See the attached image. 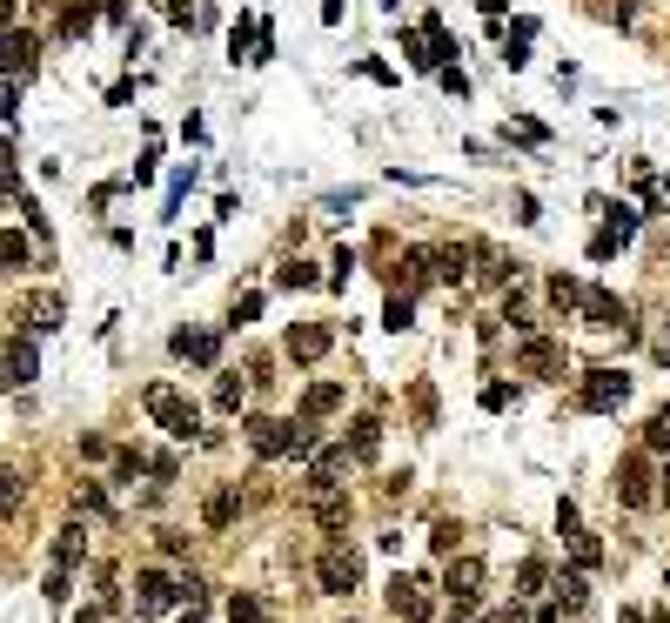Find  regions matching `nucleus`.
I'll use <instances>...</instances> for the list:
<instances>
[{
  "label": "nucleus",
  "mask_w": 670,
  "mask_h": 623,
  "mask_svg": "<svg viewBox=\"0 0 670 623\" xmlns=\"http://www.w3.org/2000/svg\"><path fill=\"white\" fill-rule=\"evenodd\" d=\"M141 402H148V416H155L175 443H201V436H208L201 416H195V402L181 396V389H168V382H148V396H141Z\"/></svg>",
  "instance_id": "1"
},
{
  "label": "nucleus",
  "mask_w": 670,
  "mask_h": 623,
  "mask_svg": "<svg viewBox=\"0 0 670 623\" xmlns=\"http://www.w3.org/2000/svg\"><path fill=\"white\" fill-rule=\"evenodd\" d=\"M315 583H322L329 597H349V590L362 583V557L349 550V543H329V550L315 557Z\"/></svg>",
  "instance_id": "2"
},
{
  "label": "nucleus",
  "mask_w": 670,
  "mask_h": 623,
  "mask_svg": "<svg viewBox=\"0 0 670 623\" xmlns=\"http://www.w3.org/2000/svg\"><path fill=\"white\" fill-rule=\"evenodd\" d=\"M577 402L590 409V416H610V409H624L630 402V376H617V369H583Z\"/></svg>",
  "instance_id": "3"
},
{
  "label": "nucleus",
  "mask_w": 670,
  "mask_h": 623,
  "mask_svg": "<svg viewBox=\"0 0 670 623\" xmlns=\"http://www.w3.org/2000/svg\"><path fill=\"white\" fill-rule=\"evenodd\" d=\"M657 476H650V463L644 456H624V463H617V503H624V510H650V503H657Z\"/></svg>",
  "instance_id": "4"
},
{
  "label": "nucleus",
  "mask_w": 670,
  "mask_h": 623,
  "mask_svg": "<svg viewBox=\"0 0 670 623\" xmlns=\"http://www.w3.org/2000/svg\"><path fill=\"white\" fill-rule=\"evenodd\" d=\"M443 590H449V603H456V617L476 610V597H483V557H449Z\"/></svg>",
  "instance_id": "5"
},
{
  "label": "nucleus",
  "mask_w": 670,
  "mask_h": 623,
  "mask_svg": "<svg viewBox=\"0 0 670 623\" xmlns=\"http://www.w3.org/2000/svg\"><path fill=\"white\" fill-rule=\"evenodd\" d=\"M248 429V443H255V456H295V443H302V423H275V416H255Z\"/></svg>",
  "instance_id": "6"
},
{
  "label": "nucleus",
  "mask_w": 670,
  "mask_h": 623,
  "mask_svg": "<svg viewBox=\"0 0 670 623\" xmlns=\"http://www.w3.org/2000/svg\"><path fill=\"white\" fill-rule=\"evenodd\" d=\"M175 603H181L175 577H161V570H141V577H134V610H141V617H161V610H175Z\"/></svg>",
  "instance_id": "7"
},
{
  "label": "nucleus",
  "mask_w": 670,
  "mask_h": 623,
  "mask_svg": "<svg viewBox=\"0 0 670 623\" xmlns=\"http://www.w3.org/2000/svg\"><path fill=\"white\" fill-rule=\"evenodd\" d=\"M523 369L543 382H563V342H550V335H523Z\"/></svg>",
  "instance_id": "8"
},
{
  "label": "nucleus",
  "mask_w": 670,
  "mask_h": 623,
  "mask_svg": "<svg viewBox=\"0 0 670 623\" xmlns=\"http://www.w3.org/2000/svg\"><path fill=\"white\" fill-rule=\"evenodd\" d=\"M583 322H590V329H624L630 335V309L610 289H583Z\"/></svg>",
  "instance_id": "9"
},
{
  "label": "nucleus",
  "mask_w": 670,
  "mask_h": 623,
  "mask_svg": "<svg viewBox=\"0 0 670 623\" xmlns=\"http://www.w3.org/2000/svg\"><path fill=\"white\" fill-rule=\"evenodd\" d=\"M349 463H356V449H349V443L322 449V456H315V463H309V496H315V490H335V483L349 476Z\"/></svg>",
  "instance_id": "10"
},
{
  "label": "nucleus",
  "mask_w": 670,
  "mask_h": 623,
  "mask_svg": "<svg viewBox=\"0 0 670 623\" xmlns=\"http://www.w3.org/2000/svg\"><path fill=\"white\" fill-rule=\"evenodd\" d=\"M329 342H335V335H329V322H295L282 349H289L295 362H322V356H329Z\"/></svg>",
  "instance_id": "11"
},
{
  "label": "nucleus",
  "mask_w": 670,
  "mask_h": 623,
  "mask_svg": "<svg viewBox=\"0 0 670 623\" xmlns=\"http://www.w3.org/2000/svg\"><path fill=\"white\" fill-rule=\"evenodd\" d=\"M389 610H396L402 623H429V603H423V583H416V577H402V570H396V577H389Z\"/></svg>",
  "instance_id": "12"
},
{
  "label": "nucleus",
  "mask_w": 670,
  "mask_h": 623,
  "mask_svg": "<svg viewBox=\"0 0 670 623\" xmlns=\"http://www.w3.org/2000/svg\"><path fill=\"white\" fill-rule=\"evenodd\" d=\"M175 356H181V362H195V369H215L222 342H215L208 329H181V335H175Z\"/></svg>",
  "instance_id": "13"
},
{
  "label": "nucleus",
  "mask_w": 670,
  "mask_h": 623,
  "mask_svg": "<svg viewBox=\"0 0 670 623\" xmlns=\"http://www.w3.org/2000/svg\"><path fill=\"white\" fill-rule=\"evenodd\" d=\"M235 516H242V490H235V483L208 490V503H201V523H208V530H228Z\"/></svg>",
  "instance_id": "14"
},
{
  "label": "nucleus",
  "mask_w": 670,
  "mask_h": 623,
  "mask_svg": "<svg viewBox=\"0 0 670 623\" xmlns=\"http://www.w3.org/2000/svg\"><path fill=\"white\" fill-rule=\"evenodd\" d=\"M309 516L322 523V530H349V496H342V490H315L309 496Z\"/></svg>",
  "instance_id": "15"
},
{
  "label": "nucleus",
  "mask_w": 670,
  "mask_h": 623,
  "mask_svg": "<svg viewBox=\"0 0 670 623\" xmlns=\"http://www.w3.org/2000/svg\"><path fill=\"white\" fill-rule=\"evenodd\" d=\"M34 376H41V356H34L21 335H14V342H7V382H14V389H27Z\"/></svg>",
  "instance_id": "16"
},
{
  "label": "nucleus",
  "mask_w": 670,
  "mask_h": 623,
  "mask_svg": "<svg viewBox=\"0 0 670 623\" xmlns=\"http://www.w3.org/2000/svg\"><path fill=\"white\" fill-rule=\"evenodd\" d=\"M349 449H356V463H376V449H382V423L376 416H356V423H349Z\"/></svg>",
  "instance_id": "17"
},
{
  "label": "nucleus",
  "mask_w": 670,
  "mask_h": 623,
  "mask_svg": "<svg viewBox=\"0 0 670 623\" xmlns=\"http://www.w3.org/2000/svg\"><path fill=\"white\" fill-rule=\"evenodd\" d=\"M342 409V382H309V396H302V416H335Z\"/></svg>",
  "instance_id": "18"
},
{
  "label": "nucleus",
  "mask_w": 670,
  "mask_h": 623,
  "mask_svg": "<svg viewBox=\"0 0 670 623\" xmlns=\"http://www.w3.org/2000/svg\"><path fill=\"white\" fill-rule=\"evenodd\" d=\"M583 603H590V583H583V570H563V577H557V610H563V617H577Z\"/></svg>",
  "instance_id": "19"
},
{
  "label": "nucleus",
  "mask_w": 670,
  "mask_h": 623,
  "mask_svg": "<svg viewBox=\"0 0 670 623\" xmlns=\"http://www.w3.org/2000/svg\"><path fill=\"white\" fill-rule=\"evenodd\" d=\"M469 255H476V248H469V242H449V248H436V275H443V282H463Z\"/></svg>",
  "instance_id": "20"
},
{
  "label": "nucleus",
  "mask_w": 670,
  "mask_h": 623,
  "mask_svg": "<svg viewBox=\"0 0 670 623\" xmlns=\"http://www.w3.org/2000/svg\"><path fill=\"white\" fill-rule=\"evenodd\" d=\"M7 67H14V74H34V34L7 27Z\"/></svg>",
  "instance_id": "21"
},
{
  "label": "nucleus",
  "mask_w": 670,
  "mask_h": 623,
  "mask_svg": "<svg viewBox=\"0 0 670 623\" xmlns=\"http://www.w3.org/2000/svg\"><path fill=\"white\" fill-rule=\"evenodd\" d=\"M27 315H34V329H41V335H54V329H61V295H34Z\"/></svg>",
  "instance_id": "22"
},
{
  "label": "nucleus",
  "mask_w": 670,
  "mask_h": 623,
  "mask_svg": "<svg viewBox=\"0 0 670 623\" xmlns=\"http://www.w3.org/2000/svg\"><path fill=\"white\" fill-rule=\"evenodd\" d=\"M570 557H577V570H597V563H603V543L590 530H570Z\"/></svg>",
  "instance_id": "23"
},
{
  "label": "nucleus",
  "mask_w": 670,
  "mask_h": 623,
  "mask_svg": "<svg viewBox=\"0 0 670 623\" xmlns=\"http://www.w3.org/2000/svg\"><path fill=\"white\" fill-rule=\"evenodd\" d=\"M74 563H81V530L67 523V530L54 536V570H74Z\"/></svg>",
  "instance_id": "24"
},
{
  "label": "nucleus",
  "mask_w": 670,
  "mask_h": 623,
  "mask_svg": "<svg viewBox=\"0 0 670 623\" xmlns=\"http://www.w3.org/2000/svg\"><path fill=\"white\" fill-rule=\"evenodd\" d=\"M550 302L557 309H583V282L577 275H550Z\"/></svg>",
  "instance_id": "25"
},
{
  "label": "nucleus",
  "mask_w": 670,
  "mask_h": 623,
  "mask_svg": "<svg viewBox=\"0 0 670 623\" xmlns=\"http://www.w3.org/2000/svg\"><path fill=\"white\" fill-rule=\"evenodd\" d=\"M409 315H416V309H409V289H396V295H389V302H382V329H409Z\"/></svg>",
  "instance_id": "26"
},
{
  "label": "nucleus",
  "mask_w": 670,
  "mask_h": 623,
  "mask_svg": "<svg viewBox=\"0 0 670 623\" xmlns=\"http://www.w3.org/2000/svg\"><path fill=\"white\" fill-rule=\"evenodd\" d=\"M644 449H670V402H664V409H650V423H644Z\"/></svg>",
  "instance_id": "27"
},
{
  "label": "nucleus",
  "mask_w": 670,
  "mask_h": 623,
  "mask_svg": "<svg viewBox=\"0 0 670 623\" xmlns=\"http://www.w3.org/2000/svg\"><path fill=\"white\" fill-rule=\"evenodd\" d=\"M315 282H322V275H315L309 262H289L282 275H275V289H315Z\"/></svg>",
  "instance_id": "28"
},
{
  "label": "nucleus",
  "mask_w": 670,
  "mask_h": 623,
  "mask_svg": "<svg viewBox=\"0 0 670 623\" xmlns=\"http://www.w3.org/2000/svg\"><path fill=\"white\" fill-rule=\"evenodd\" d=\"M141 469H155L148 456H141V449H114V476H121V483H134Z\"/></svg>",
  "instance_id": "29"
},
{
  "label": "nucleus",
  "mask_w": 670,
  "mask_h": 623,
  "mask_svg": "<svg viewBox=\"0 0 670 623\" xmlns=\"http://www.w3.org/2000/svg\"><path fill=\"white\" fill-rule=\"evenodd\" d=\"M215 409H228V416L242 409V376H215Z\"/></svg>",
  "instance_id": "30"
},
{
  "label": "nucleus",
  "mask_w": 670,
  "mask_h": 623,
  "mask_svg": "<svg viewBox=\"0 0 670 623\" xmlns=\"http://www.w3.org/2000/svg\"><path fill=\"white\" fill-rule=\"evenodd\" d=\"M516 583H523V597H536V590L550 583V563H543V557H530L523 570H516Z\"/></svg>",
  "instance_id": "31"
},
{
  "label": "nucleus",
  "mask_w": 670,
  "mask_h": 623,
  "mask_svg": "<svg viewBox=\"0 0 670 623\" xmlns=\"http://www.w3.org/2000/svg\"><path fill=\"white\" fill-rule=\"evenodd\" d=\"M74 510H88V516H108V496H101V483H81V490H74Z\"/></svg>",
  "instance_id": "32"
},
{
  "label": "nucleus",
  "mask_w": 670,
  "mask_h": 623,
  "mask_svg": "<svg viewBox=\"0 0 670 623\" xmlns=\"http://www.w3.org/2000/svg\"><path fill=\"white\" fill-rule=\"evenodd\" d=\"M0 255H7V268H14V275L27 268V242H21V228H7V242H0Z\"/></svg>",
  "instance_id": "33"
},
{
  "label": "nucleus",
  "mask_w": 670,
  "mask_h": 623,
  "mask_svg": "<svg viewBox=\"0 0 670 623\" xmlns=\"http://www.w3.org/2000/svg\"><path fill=\"white\" fill-rule=\"evenodd\" d=\"M456 536H463V530H456V523H449V516H443V523L429 530V550H436V557H449V550H456Z\"/></svg>",
  "instance_id": "34"
},
{
  "label": "nucleus",
  "mask_w": 670,
  "mask_h": 623,
  "mask_svg": "<svg viewBox=\"0 0 670 623\" xmlns=\"http://www.w3.org/2000/svg\"><path fill=\"white\" fill-rule=\"evenodd\" d=\"M255 315H262V295H235V309H228V322L242 329V322H255Z\"/></svg>",
  "instance_id": "35"
},
{
  "label": "nucleus",
  "mask_w": 670,
  "mask_h": 623,
  "mask_svg": "<svg viewBox=\"0 0 670 623\" xmlns=\"http://www.w3.org/2000/svg\"><path fill=\"white\" fill-rule=\"evenodd\" d=\"M617 248H624V235H617V228H597V242H590V255H597V262H610Z\"/></svg>",
  "instance_id": "36"
},
{
  "label": "nucleus",
  "mask_w": 670,
  "mask_h": 623,
  "mask_svg": "<svg viewBox=\"0 0 670 623\" xmlns=\"http://www.w3.org/2000/svg\"><path fill=\"white\" fill-rule=\"evenodd\" d=\"M208 603V583L201 577H181V610H201Z\"/></svg>",
  "instance_id": "37"
},
{
  "label": "nucleus",
  "mask_w": 670,
  "mask_h": 623,
  "mask_svg": "<svg viewBox=\"0 0 670 623\" xmlns=\"http://www.w3.org/2000/svg\"><path fill=\"white\" fill-rule=\"evenodd\" d=\"M228 623H262V603H255V597H235V603H228Z\"/></svg>",
  "instance_id": "38"
},
{
  "label": "nucleus",
  "mask_w": 670,
  "mask_h": 623,
  "mask_svg": "<svg viewBox=\"0 0 670 623\" xmlns=\"http://www.w3.org/2000/svg\"><path fill=\"white\" fill-rule=\"evenodd\" d=\"M335 275H329V282H335V289H349V275H356V255H349V248H335Z\"/></svg>",
  "instance_id": "39"
},
{
  "label": "nucleus",
  "mask_w": 670,
  "mask_h": 623,
  "mask_svg": "<svg viewBox=\"0 0 670 623\" xmlns=\"http://www.w3.org/2000/svg\"><path fill=\"white\" fill-rule=\"evenodd\" d=\"M67 590H74V583H67V570H47V590H41V597L47 603H67Z\"/></svg>",
  "instance_id": "40"
},
{
  "label": "nucleus",
  "mask_w": 670,
  "mask_h": 623,
  "mask_svg": "<svg viewBox=\"0 0 670 623\" xmlns=\"http://www.w3.org/2000/svg\"><path fill=\"white\" fill-rule=\"evenodd\" d=\"M67 34H88V27H94V7H67Z\"/></svg>",
  "instance_id": "41"
},
{
  "label": "nucleus",
  "mask_w": 670,
  "mask_h": 623,
  "mask_svg": "<svg viewBox=\"0 0 670 623\" xmlns=\"http://www.w3.org/2000/svg\"><path fill=\"white\" fill-rule=\"evenodd\" d=\"M416 416H423V423H436V389H429V382H416Z\"/></svg>",
  "instance_id": "42"
},
{
  "label": "nucleus",
  "mask_w": 670,
  "mask_h": 623,
  "mask_svg": "<svg viewBox=\"0 0 670 623\" xmlns=\"http://www.w3.org/2000/svg\"><path fill=\"white\" fill-rule=\"evenodd\" d=\"M650 356H657V362H670V329L657 335V342H650Z\"/></svg>",
  "instance_id": "43"
},
{
  "label": "nucleus",
  "mask_w": 670,
  "mask_h": 623,
  "mask_svg": "<svg viewBox=\"0 0 670 623\" xmlns=\"http://www.w3.org/2000/svg\"><path fill=\"white\" fill-rule=\"evenodd\" d=\"M617 623H650V617H644V610H624V617H617Z\"/></svg>",
  "instance_id": "44"
},
{
  "label": "nucleus",
  "mask_w": 670,
  "mask_h": 623,
  "mask_svg": "<svg viewBox=\"0 0 670 623\" xmlns=\"http://www.w3.org/2000/svg\"><path fill=\"white\" fill-rule=\"evenodd\" d=\"M637 7H644V0H624V14H637Z\"/></svg>",
  "instance_id": "45"
},
{
  "label": "nucleus",
  "mask_w": 670,
  "mask_h": 623,
  "mask_svg": "<svg viewBox=\"0 0 670 623\" xmlns=\"http://www.w3.org/2000/svg\"><path fill=\"white\" fill-rule=\"evenodd\" d=\"M664 503H670V469H664Z\"/></svg>",
  "instance_id": "46"
},
{
  "label": "nucleus",
  "mask_w": 670,
  "mask_h": 623,
  "mask_svg": "<svg viewBox=\"0 0 670 623\" xmlns=\"http://www.w3.org/2000/svg\"><path fill=\"white\" fill-rule=\"evenodd\" d=\"M664 590H670V577H664Z\"/></svg>",
  "instance_id": "47"
},
{
  "label": "nucleus",
  "mask_w": 670,
  "mask_h": 623,
  "mask_svg": "<svg viewBox=\"0 0 670 623\" xmlns=\"http://www.w3.org/2000/svg\"><path fill=\"white\" fill-rule=\"evenodd\" d=\"M188 623H201V617H188Z\"/></svg>",
  "instance_id": "48"
}]
</instances>
